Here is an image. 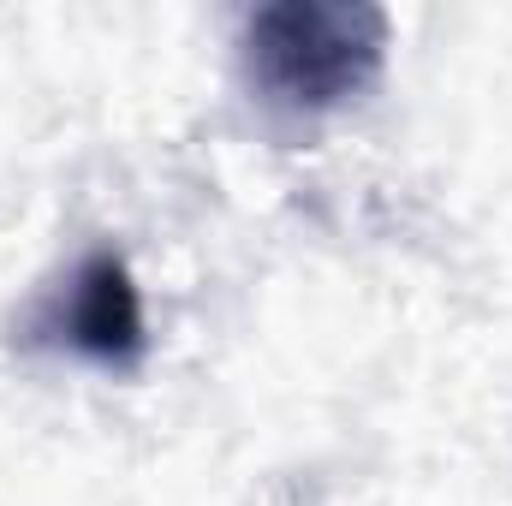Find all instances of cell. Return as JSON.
Instances as JSON below:
<instances>
[{"label":"cell","instance_id":"obj_2","mask_svg":"<svg viewBox=\"0 0 512 506\" xmlns=\"http://www.w3.org/2000/svg\"><path fill=\"white\" fill-rule=\"evenodd\" d=\"M54 328L90 364H108V370L137 364L143 346H149V334H143V292L131 280L126 256H114V251L84 256L72 268V280H66V298L54 310Z\"/></svg>","mask_w":512,"mask_h":506},{"label":"cell","instance_id":"obj_1","mask_svg":"<svg viewBox=\"0 0 512 506\" xmlns=\"http://www.w3.org/2000/svg\"><path fill=\"white\" fill-rule=\"evenodd\" d=\"M387 60V12L370 0H274L245 24L251 90L280 114L358 102Z\"/></svg>","mask_w":512,"mask_h":506}]
</instances>
